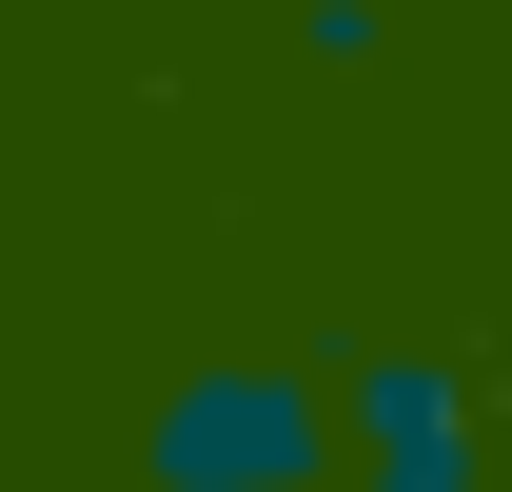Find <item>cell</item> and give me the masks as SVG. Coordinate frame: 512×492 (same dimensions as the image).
I'll use <instances>...</instances> for the list:
<instances>
[{
  "label": "cell",
  "instance_id": "cell-1",
  "mask_svg": "<svg viewBox=\"0 0 512 492\" xmlns=\"http://www.w3.org/2000/svg\"><path fill=\"white\" fill-rule=\"evenodd\" d=\"M138 492H335V374L316 355H178L119 433Z\"/></svg>",
  "mask_w": 512,
  "mask_h": 492
},
{
  "label": "cell",
  "instance_id": "cell-2",
  "mask_svg": "<svg viewBox=\"0 0 512 492\" xmlns=\"http://www.w3.org/2000/svg\"><path fill=\"white\" fill-rule=\"evenodd\" d=\"M335 374V492H493V374L453 335H355Z\"/></svg>",
  "mask_w": 512,
  "mask_h": 492
},
{
  "label": "cell",
  "instance_id": "cell-3",
  "mask_svg": "<svg viewBox=\"0 0 512 492\" xmlns=\"http://www.w3.org/2000/svg\"><path fill=\"white\" fill-rule=\"evenodd\" d=\"M296 60H316V79H375L394 60V0H296Z\"/></svg>",
  "mask_w": 512,
  "mask_h": 492
}]
</instances>
